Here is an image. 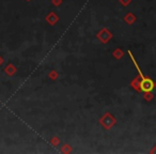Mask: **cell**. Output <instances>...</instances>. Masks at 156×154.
<instances>
[{
  "label": "cell",
  "instance_id": "6da1fadb",
  "mask_svg": "<svg viewBox=\"0 0 156 154\" xmlns=\"http://www.w3.org/2000/svg\"><path fill=\"white\" fill-rule=\"evenodd\" d=\"M129 56H130V58H132V60L134 61L135 65H136L137 70H138V72H139V75H140V77H141L140 89L142 90V91H144V92H151L152 90L154 89V87H155V84H154L150 78H147V77H144V76H143L142 72H141L140 69L138 67V64H137L136 61L134 60V58H133V56H132V52H129Z\"/></svg>",
  "mask_w": 156,
  "mask_h": 154
}]
</instances>
